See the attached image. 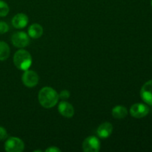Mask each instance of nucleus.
Listing matches in <instances>:
<instances>
[{
	"mask_svg": "<svg viewBox=\"0 0 152 152\" xmlns=\"http://www.w3.org/2000/svg\"><path fill=\"white\" fill-rule=\"evenodd\" d=\"M59 94L53 88L50 87H44L39 91L38 99L40 105L45 108L54 107L59 100Z\"/></svg>",
	"mask_w": 152,
	"mask_h": 152,
	"instance_id": "f257e3e1",
	"label": "nucleus"
},
{
	"mask_svg": "<svg viewBox=\"0 0 152 152\" xmlns=\"http://www.w3.org/2000/svg\"><path fill=\"white\" fill-rule=\"evenodd\" d=\"M13 63L18 69L22 71L28 70L32 64L31 55L23 49L17 50L13 56Z\"/></svg>",
	"mask_w": 152,
	"mask_h": 152,
	"instance_id": "f03ea898",
	"label": "nucleus"
},
{
	"mask_svg": "<svg viewBox=\"0 0 152 152\" xmlns=\"http://www.w3.org/2000/svg\"><path fill=\"white\" fill-rule=\"evenodd\" d=\"M25 148L23 141L16 137L8 138L4 142V149L7 152H21Z\"/></svg>",
	"mask_w": 152,
	"mask_h": 152,
	"instance_id": "7ed1b4c3",
	"label": "nucleus"
},
{
	"mask_svg": "<svg viewBox=\"0 0 152 152\" xmlns=\"http://www.w3.org/2000/svg\"><path fill=\"white\" fill-rule=\"evenodd\" d=\"M12 44L16 48H23L29 45L30 38L25 32H16L12 35Z\"/></svg>",
	"mask_w": 152,
	"mask_h": 152,
	"instance_id": "20e7f679",
	"label": "nucleus"
},
{
	"mask_svg": "<svg viewBox=\"0 0 152 152\" xmlns=\"http://www.w3.org/2000/svg\"><path fill=\"white\" fill-rule=\"evenodd\" d=\"M83 149L85 152H98L100 150V142L94 136L88 137L83 142Z\"/></svg>",
	"mask_w": 152,
	"mask_h": 152,
	"instance_id": "39448f33",
	"label": "nucleus"
},
{
	"mask_svg": "<svg viewBox=\"0 0 152 152\" xmlns=\"http://www.w3.org/2000/svg\"><path fill=\"white\" fill-rule=\"evenodd\" d=\"M22 80L23 84L26 87L34 88L38 84L39 76L35 71L31 70H26L22 77Z\"/></svg>",
	"mask_w": 152,
	"mask_h": 152,
	"instance_id": "423d86ee",
	"label": "nucleus"
},
{
	"mask_svg": "<svg viewBox=\"0 0 152 152\" xmlns=\"http://www.w3.org/2000/svg\"><path fill=\"white\" fill-rule=\"evenodd\" d=\"M149 112V108L142 103H135L131 107L130 114L134 118H142Z\"/></svg>",
	"mask_w": 152,
	"mask_h": 152,
	"instance_id": "0eeeda50",
	"label": "nucleus"
},
{
	"mask_svg": "<svg viewBox=\"0 0 152 152\" xmlns=\"http://www.w3.org/2000/svg\"><path fill=\"white\" fill-rule=\"evenodd\" d=\"M140 96L145 103L152 105V80L142 86L140 91Z\"/></svg>",
	"mask_w": 152,
	"mask_h": 152,
	"instance_id": "6e6552de",
	"label": "nucleus"
},
{
	"mask_svg": "<svg viewBox=\"0 0 152 152\" xmlns=\"http://www.w3.org/2000/svg\"><path fill=\"white\" fill-rule=\"evenodd\" d=\"M58 111L59 114L66 118H71L74 114V108L73 105L66 101L59 102L58 105Z\"/></svg>",
	"mask_w": 152,
	"mask_h": 152,
	"instance_id": "1a4fd4ad",
	"label": "nucleus"
},
{
	"mask_svg": "<svg viewBox=\"0 0 152 152\" xmlns=\"http://www.w3.org/2000/svg\"><path fill=\"white\" fill-rule=\"evenodd\" d=\"M28 23V17L25 13H17L12 19V25L15 28L21 29L27 26Z\"/></svg>",
	"mask_w": 152,
	"mask_h": 152,
	"instance_id": "9d476101",
	"label": "nucleus"
},
{
	"mask_svg": "<svg viewBox=\"0 0 152 152\" xmlns=\"http://www.w3.org/2000/svg\"><path fill=\"white\" fill-rule=\"evenodd\" d=\"M113 132V126L111 123H108V122H105L102 123L100 126L98 127L96 133L97 135L100 138L105 139V138H108V137L111 136Z\"/></svg>",
	"mask_w": 152,
	"mask_h": 152,
	"instance_id": "9b49d317",
	"label": "nucleus"
},
{
	"mask_svg": "<svg viewBox=\"0 0 152 152\" xmlns=\"http://www.w3.org/2000/svg\"><path fill=\"white\" fill-rule=\"evenodd\" d=\"M28 36L33 39H38L42 37L43 34V28L39 24H33L28 28Z\"/></svg>",
	"mask_w": 152,
	"mask_h": 152,
	"instance_id": "f8f14e48",
	"label": "nucleus"
},
{
	"mask_svg": "<svg viewBox=\"0 0 152 152\" xmlns=\"http://www.w3.org/2000/svg\"><path fill=\"white\" fill-rule=\"evenodd\" d=\"M112 116L115 119H123L128 115V110L123 105H117L111 111Z\"/></svg>",
	"mask_w": 152,
	"mask_h": 152,
	"instance_id": "ddd939ff",
	"label": "nucleus"
},
{
	"mask_svg": "<svg viewBox=\"0 0 152 152\" xmlns=\"http://www.w3.org/2000/svg\"><path fill=\"white\" fill-rule=\"evenodd\" d=\"M10 50L8 45L4 42H0V61H4L8 59Z\"/></svg>",
	"mask_w": 152,
	"mask_h": 152,
	"instance_id": "4468645a",
	"label": "nucleus"
},
{
	"mask_svg": "<svg viewBox=\"0 0 152 152\" xmlns=\"http://www.w3.org/2000/svg\"><path fill=\"white\" fill-rule=\"evenodd\" d=\"M9 13V7L6 2L0 0V16L4 17Z\"/></svg>",
	"mask_w": 152,
	"mask_h": 152,
	"instance_id": "2eb2a0df",
	"label": "nucleus"
},
{
	"mask_svg": "<svg viewBox=\"0 0 152 152\" xmlns=\"http://www.w3.org/2000/svg\"><path fill=\"white\" fill-rule=\"evenodd\" d=\"M9 31V26L6 22L0 21V34H4Z\"/></svg>",
	"mask_w": 152,
	"mask_h": 152,
	"instance_id": "dca6fc26",
	"label": "nucleus"
},
{
	"mask_svg": "<svg viewBox=\"0 0 152 152\" xmlns=\"http://www.w3.org/2000/svg\"><path fill=\"white\" fill-rule=\"evenodd\" d=\"M59 97L62 99H68L70 97V92L68 90H63L59 93Z\"/></svg>",
	"mask_w": 152,
	"mask_h": 152,
	"instance_id": "f3484780",
	"label": "nucleus"
},
{
	"mask_svg": "<svg viewBox=\"0 0 152 152\" xmlns=\"http://www.w3.org/2000/svg\"><path fill=\"white\" fill-rule=\"evenodd\" d=\"M7 132L2 126H0V140H4L7 138Z\"/></svg>",
	"mask_w": 152,
	"mask_h": 152,
	"instance_id": "a211bd4d",
	"label": "nucleus"
},
{
	"mask_svg": "<svg viewBox=\"0 0 152 152\" xmlns=\"http://www.w3.org/2000/svg\"><path fill=\"white\" fill-rule=\"evenodd\" d=\"M45 152H61V150L56 146H50L45 149Z\"/></svg>",
	"mask_w": 152,
	"mask_h": 152,
	"instance_id": "6ab92c4d",
	"label": "nucleus"
},
{
	"mask_svg": "<svg viewBox=\"0 0 152 152\" xmlns=\"http://www.w3.org/2000/svg\"><path fill=\"white\" fill-rule=\"evenodd\" d=\"M151 5H152V0H151Z\"/></svg>",
	"mask_w": 152,
	"mask_h": 152,
	"instance_id": "aec40b11",
	"label": "nucleus"
}]
</instances>
